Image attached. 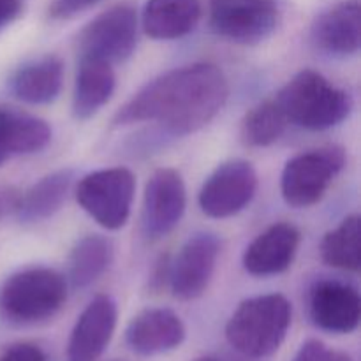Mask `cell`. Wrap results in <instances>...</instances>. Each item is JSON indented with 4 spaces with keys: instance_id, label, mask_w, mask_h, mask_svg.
Returning <instances> with one entry per match:
<instances>
[{
    "instance_id": "obj_2",
    "label": "cell",
    "mask_w": 361,
    "mask_h": 361,
    "mask_svg": "<svg viewBox=\"0 0 361 361\" xmlns=\"http://www.w3.org/2000/svg\"><path fill=\"white\" fill-rule=\"evenodd\" d=\"M291 303L277 293L245 300L226 324V338L245 358H267L279 351L291 326Z\"/></svg>"
},
{
    "instance_id": "obj_29",
    "label": "cell",
    "mask_w": 361,
    "mask_h": 361,
    "mask_svg": "<svg viewBox=\"0 0 361 361\" xmlns=\"http://www.w3.org/2000/svg\"><path fill=\"white\" fill-rule=\"evenodd\" d=\"M25 4L27 0H0V30L20 16Z\"/></svg>"
},
{
    "instance_id": "obj_1",
    "label": "cell",
    "mask_w": 361,
    "mask_h": 361,
    "mask_svg": "<svg viewBox=\"0 0 361 361\" xmlns=\"http://www.w3.org/2000/svg\"><path fill=\"white\" fill-rule=\"evenodd\" d=\"M224 73L214 63H190L168 71L145 85L116 111L115 126L157 123L168 136L197 133L228 101Z\"/></svg>"
},
{
    "instance_id": "obj_16",
    "label": "cell",
    "mask_w": 361,
    "mask_h": 361,
    "mask_svg": "<svg viewBox=\"0 0 361 361\" xmlns=\"http://www.w3.org/2000/svg\"><path fill=\"white\" fill-rule=\"evenodd\" d=\"M300 247V231L279 222L261 233L243 254V267L254 277H271L288 270Z\"/></svg>"
},
{
    "instance_id": "obj_31",
    "label": "cell",
    "mask_w": 361,
    "mask_h": 361,
    "mask_svg": "<svg viewBox=\"0 0 361 361\" xmlns=\"http://www.w3.org/2000/svg\"><path fill=\"white\" fill-rule=\"evenodd\" d=\"M226 361H243V360H240V358H235V360H233V358H229V360H226Z\"/></svg>"
},
{
    "instance_id": "obj_28",
    "label": "cell",
    "mask_w": 361,
    "mask_h": 361,
    "mask_svg": "<svg viewBox=\"0 0 361 361\" xmlns=\"http://www.w3.org/2000/svg\"><path fill=\"white\" fill-rule=\"evenodd\" d=\"M21 192L16 187L0 185V221L18 214Z\"/></svg>"
},
{
    "instance_id": "obj_3",
    "label": "cell",
    "mask_w": 361,
    "mask_h": 361,
    "mask_svg": "<svg viewBox=\"0 0 361 361\" xmlns=\"http://www.w3.org/2000/svg\"><path fill=\"white\" fill-rule=\"evenodd\" d=\"M293 126L307 130H326L344 122L353 111L349 92L331 85L316 71H300L275 97Z\"/></svg>"
},
{
    "instance_id": "obj_19",
    "label": "cell",
    "mask_w": 361,
    "mask_h": 361,
    "mask_svg": "<svg viewBox=\"0 0 361 361\" xmlns=\"http://www.w3.org/2000/svg\"><path fill=\"white\" fill-rule=\"evenodd\" d=\"M116 78L111 63L97 59H80L73 92V113L88 120L111 99Z\"/></svg>"
},
{
    "instance_id": "obj_23",
    "label": "cell",
    "mask_w": 361,
    "mask_h": 361,
    "mask_svg": "<svg viewBox=\"0 0 361 361\" xmlns=\"http://www.w3.org/2000/svg\"><path fill=\"white\" fill-rule=\"evenodd\" d=\"M323 261L331 268L344 271L360 270V217L348 215L341 224L323 238L321 243Z\"/></svg>"
},
{
    "instance_id": "obj_14",
    "label": "cell",
    "mask_w": 361,
    "mask_h": 361,
    "mask_svg": "<svg viewBox=\"0 0 361 361\" xmlns=\"http://www.w3.org/2000/svg\"><path fill=\"white\" fill-rule=\"evenodd\" d=\"M310 41L319 51L328 55H356L361 46V9L358 0H344L323 11L310 28Z\"/></svg>"
},
{
    "instance_id": "obj_20",
    "label": "cell",
    "mask_w": 361,
    "mask_h": 361,
    "mask_svg": "<svg viewBox=\"0 0 361 361\" xmlns=\"http://www.w3.org/2000/svg\"><path fill=\"white\" fill-rule=\"evenodd\" d=\"M63 85V63L44 55L21 66L11 78V90L27 104H48L59 97Z\"/></svg>"
},
{
    "instance_id": "obj_10",
    "label": "cell",
    "mask_w": 361,
    "mask_h": 361,
    "mask_svg": "<svg viewBox=\"0 0 361 361\" xmlns=\"http://www.w3.org/2000/svg\"><path fill=\"white\" fill-rule=\"evenodd\" d=\"M187 207L185 183L176 169H157L145 187L141 228L150 240L169 235L182 221Z\"/></svg>"
},
{
    "instance_id": "obj_15",
    "label": "cell",
    "mask_w": 361,
    "mask_h": 361,
    "mask_svg": "<svg viewBox=\"0 0 361 361\" xmlns=\"http://www.w3.org/2000/svg\"><path fill=\"white\" fill-rule=\"evenodd\" d=\"M185 324L169 309H147L133 317L126 331L127 345L136 355L157 356L180 348Z\"/></svg>"
},
{
    "instance_id": "obj_7",
    "label": "cell",
    "mask_w": 361,
    "mask_h": 361,
    "mask_svg": "<svg viewBox=\"0 0 361 361\" xmlns=\"http://www.w3.org/2000/svg\"><path fill=\"white\" fill-rule=\"evenodd\" d=\"M281 20L277 0H208L214 34L236 44H257L270 37Z\"/></svg>"
},
{
    "instance_id": "obj_24",
    "label": "cell",
    "mask_w": 361,
    "mask_h": 361,
    "mask_svg": "<svg viewBox=\"0 0 361 361\" xmlns=\"http://www.w3.org/2000/svg\"><path fill=\"white\" fill-rule=\"evenodd\" d=\"M289 122L284 111L275 99L264 101L250 109L242 122V140L243 143L254 148L270 147L275 141L281 140L282 134L288 129Z\"/></svg>"
},
{
    "instance_id": "obj_25",
    "label": "cell",
    "mask_w": 361,
    "mask_h": 361,
    "mask_svg": "<svg viewBox=\"0 0 361 361\" xmlns=\"http://www.w3.org/2000/svg\"><path fill=\"white\" fill-rule=\"evenodd\" d=\"M293 361H353L351 356L338 349L328 348L321 341H307Z\"/></svg>"
},
{
    "instance_id": "obj_27",
    "label": "cell",
    "mask_w": 361,
    "mask_h": 361,
    "mask_svg": "<svg viewBox=\"0 0 361 361\" xmlns=\"http://www.w3.org/2000/svg\"><path fill=\"white\" fill-rule=\"evenodd\" d=\"M99 2L101 0H53L51 7H49V16L63 20V18L74 16Z\"/></svg>"
},
{
    "instance_id": "obj_9",
    "label": "cell",
    "mask_w": 361,
    "mask_h": 361,
    "mask_svg": "<svg viewBox=\"0 0 361 361\" xmlns=\"http://www.w3.org/2000/svg\"><path fill=\"white\" fill-rule=\"evenodd\" d=\"M257 190V173L250 162L233 159L219 166L203 183L200 207L212 219H228L240 214Z\"/></svg>"
},
{
    "instance_id": "obj_17",
    "label": "cell",
    "mask_w": 361,
    "mask_h": 361,
    "mask_svg": "<svg viewBox=\"0 0 361 361\" xmlns=\"http://www.w3.org/2000/svg\"><path fill=\"white\" fill-rule=\"evenodd\" d=\"M51 140V129L39 116L21 109L0 106V166L21 155L44 150Z\"/></svg>"
},
{
    "instance_id": "obj_26",
    "label": "cell",
    "mask_w": 361,
    "mask_h": 361,
    "mask_svg": "<svg viewBox=\"0 0 361 361\" xmlns=\"http://www.w3.org/2000/svg\"><path fill=\"white\" fill-rule=\"evenodd\" d=\"M0 361H46V355L41 348L28 342H20L4 351Z\"/></svg>"
},
{
    "instance_id": "obj_6",
    "label": "cell",
    "mask_w": 361,
    "mask_h": 361,
    "mask_svg": "<svg viewBox=\"0 0 361 361\" xmlns=\"http://www.w3.org/2000/svg\"><path fill=\"white\" fill-rule=\"evenodd\" d=\"M344 164L345 154L341 147H324L295 155L282 171V197L293 208H309L319 203Z\"/></svg>"
},
{
    "instance_id": "obj_30",
    "label": "cell",
    "mask_w": 361,
    "mask_h": 361,
    "mask_svg": "<svg viewBox=\"0 0 361 361\" xmlns=\"http://www.w3.org/2000/svg\"><path fill=\"white\" fill-rule=\"evenodd\" d=\"M196 361H217V360L212 358V356H203V358H197Z\"/></svg>"
},
{
    "instance_id": "obj_5",
    "label": "cell",
    "mask_w": 361,
    "mask_h": 361,
    "mask_svg": "<svg viewBox=\"0 0 361 361\" xmlns=\"http://www.w3.org/2000/svg\"><path fill=\"white\" fill-rule=\"evenodd\" d=\"M136 180L126 168L92 171L80 180L76 200L80 207L106 229H120L129 221Z\"/></svg>"
},
{
    "instance_id": "obj_11",
    "label": "cell",
    "mask_w": 361,
    "mask_h": 361,
    "mask_svg": "<svg viewBox=\"0 0 361 361\" xmlns=\"http://www.w3.org/2000/svg\"><path fill=\"white\" fill-rule=\"evenodd\" d=\"M221 242L214 233H197L190 236L176 257L169 261L168 284L180 300L200 298L214 277Z\"/></svg>"
},
{
    "instance_id": "obj_12",
    "label": "cell",
    "mask_w": 361,
    "mask_h": 361,
    "mask_svg": "<svg viewBox=\"0 0 361 361\" xmlns=\"http://www.w3.org/2000/svg\"><path fill=\"white\" fill-rule=\"evenodd\" d=\"M118 309L111 296L99 295L78 317L69 342L67 361H99L111 342Z\"/></svg>"
},
{
    "instance_id": "obj_4",
    "label": "cell",
    "mask_w": 361,
    "mask_h": 361,
    "mask_svg": "<svg viewBox=\"0 0 361 361\" xmlns=\"http://www.w3.org/2000/svg\"><path fill=\"white\" fill-rule=\"evenodd\" d=\"M66 300V277L44 267L16 271L0 289V310L6 319L16 324H35L51 319Z\"/></svg>"
},
{
    "instance_id": "obj_18",
    "label": "cell",
    "mask_w": 361,
    "mask_h": 361,
    "mask_svg": "<svg viewBox=\"0 0 361 361\" xmlns=\"http://www.w3.org/2000/svg\"><path fill=\"white\" fill-rule=\"evenodd\" d=\"M203 14L201 0H147L141 14L145 34L157 41L189 35Z\"/></svg>"
},
{
    "instance_id": "obj_32",
    "label": "cell",
    "mask_w": 361,
    "mask_h": 361,
    "mask_svg": "<svg viewBox=\"0 0 361 361\" xmlns=\"http://www.w3.org/2000/svg\"><path fill=\"white\" fill-rule=\"evenodd\" d=\"M111 361H127V360H111Z\"/></svg>"
},
{
    "instance_id": "obj_22",
    "label": "cell",
    "mask_w": 361,
    "mask_h": 361,
    "mask_svg": "<svg viewBox=\"0 0 361 361\" xmlns=\"http://www.w3.org/2000/svg\"><path fill=\"white\" fill-rule=\"evenodd\" d=\"M113 259V245L101 235H88L74 245L69 256L66 281L74 289H83L104 275Z\"/></svg>"
},
{
    "instance_id": "obj_13",
    "label": "cell",
    "mask_w": 361,
    "mask_h": 361,
    "mask_svg": "<svg viewBox=\"0 0 361 361\" xmlns=\"http://www.w3.org/2000/svg\"><path fill=\"white\" fill-rule=\"evenodd\" d=\"M310 319L328 334H353L361 319L358 289L341 281H321L310 291Z\"/></svg>"
},
{
    "instance_id": "obj_8",
    "label": "cell",
    "mask_w": 361,
    "mask_h": 361,
    "mask_svg": "<svg viewBox=\"0 0 361 361\" xmlns=\"http://www.w3.org/2000/svg\"><path fill=\"white\" fill-rule=\"evenodd\" d=\"M137 42V11L123 2L102 11L81 30L80 59H97L118 63L133 55Z\"/></svg>"
},
{
    "instance_id": "obj_21",
    "label": "cell",
    "mask_w": 361,
    "mask_h": 361,
    "mask_svg": "<svg viewBox=\"0 0 361 361\" xmlns=\"http://www.w3.org/2000/svg\"><path fill=\"white\" fill-rule=\"evenodd\" d=\"M73 178L71 169H59V171L42 176L25 192H21L16 217L27 224L42 222L53 217L66 203Z\"/></svg>"
}]
</instances>
